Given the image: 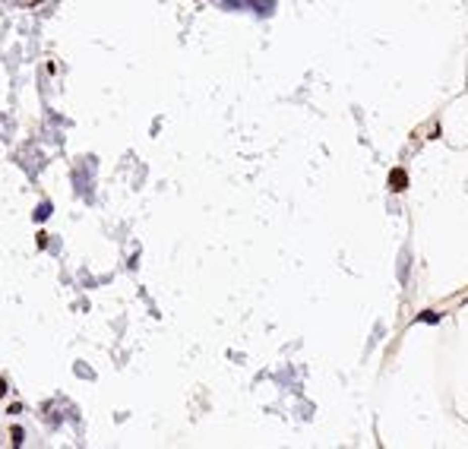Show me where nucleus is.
Wrapping results in <instances>:
<instances>
[{
    "label": "nucleus",
    "mask_w": 468,
    "mask_h": 449,
    "mask_svg": "<svg viewBox=\"0 0 468 449\" xmlns=\"http://www.w3.org/2000/svg\"><path fill=\"white\" fill-rule=\"evenodd\" d=\"M0 396H7V380H0Z\"/></svg>",
    "instance_id": "nucleus-2"
},
{
    "label": "nucleus",
    "mask_w": 468,
    "mask_h": 449,
    "mask_svg": "<svg viewBox=\"0 0 468 449\" xmlns=\"http://www.w3.org/2000/svg\"><path fill=\"white\" fill-rule=\"evenodd\" d=\"M13 443H16V446L22 443V427H13Z\"/></svg>",
    "instance_id": "nucleus-1"
}]
</instances>
